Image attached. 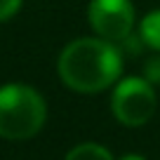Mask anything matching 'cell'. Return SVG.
Segmentation results:
<instances>
[{
	"label": "cell",
	"mask_w": 160,
	"mask_h": 160,
	"mask_svg": "<svg viewBox=\"0 0 160 160\" xmlns=\"http://www.w3.org/2000/svg\"><path fill=\"white\" fill-rule=\"evenodd\" d=\"M87 17L94 33L111 42L125 40L134 28V7L130 0H92Z\"/></svg>",
	"instance_id": "4"
},
{
	"label": "cell",
	"mask_w": 160,
	"mask_h": 160,
	"mask_svg": "<svg viewBox=\"0 0 160 160\" xmlns=\"http://www.w3.org/2000/svg\"><path fill=\"white\" fill-rule=\"evenodd\" d=\"M64 160H113L108 148H104L101 144L94 141H85V144H78L66 153Z\"/></svg>",
	"instance_id": "6"
},
{
	"label": "cell",
	"mask_w": 160,
	"mask_h": 160,
	"mask_svg": "<svg viewBox=\"0 0 160 160\" xmlns=\"http://www.w3.org/2000/svg\"><path fill=\"white\" fill-rule=\"evenodd\" d=\"M19 7H21V0H0V21L14 17L19 12Z\"/></svg>",
	"instance_id": "8"
},
{
	"label": "cell",
	"mask_w": 160,
	"mask_h": 160,
	"mask_svg": "<svg viewBox=\"0 0 160 160\" xmlns=\"http://www.w3.org/2000/svg\"><path fill=\"white\" fill-rule=\"evenodd\" d=\"M144 78L148 80L153 87L160 85V52L155 57H151V59L144 64Z\"/></svg>",
	"instance_id": "7"
},
{
	"label": "cell",
	"mask_w": 160,
	"mask_h": 160,
	"mask_svg": "<svg viewBox=\"0 0 160 160\" xmlns=\"http://www.w3.org/2000/svg\"><path fill=\"white\" fill-rule=\"evenodd\" d=\"M120 160H146V158H141V155H137V153H130V155H122Z\"/></svg>",
	"instance_id": "9"
},
{
	"label": "cell",
	"mask_w": 160,
	"mask_h": 160,
	"mask_svg": "<svg viewBox=\"0 0 160 160\" xmlns=\"http://www.w3.org/2000/svg\"><path fill=\"white\" fill-rule=\"evenodd\" d=\"M139 35H141V40L146 42V47L160 52V10L148 12V14L141 19Z\"/></svg>",
	"instance_id": "5"
},
{
	"label": "cell",
	"mask_w": 160,
	"mask_h": 160,
	"mask_svg": "<svg viewBox=\"0 0 160 160\" xmlns=\"http://www.w3.org/2000/svg\"><path fill=\"white\" fill-rule=\"evenodd\" d=\"M57 73L68 90L94 94L118 82L122 50L104 38H78L61 50Z\"/></svg>",
	"instance_id": "1"
},
{
	"label": "cell",
	"mask_w": 160,
	"mask_h": 160,
	"mask_svg": "<svg viewBox=\"0 0 160 160\" xmlns=\"http://www.w3.org/2000/svg\"><path fill=\"white\" fill-rule=\"evenodd\" d=\"M158 97L146 78H125L120 80L111 97V111L115 120L125 127H141L155 113Z\"/></svg>",
	"instance_id": "3"
},
{
	"label": "cell",
	"mask_w": 160,
	"mask_h": 160,
	"mask_svg": "<svg viewBox=\"0 0 160 160\" xmlns=\"http://www.w3.org/2000/svg\"><path fill=\"white\" fill-rule=\"evenodd\" d=\"M47 120V104L38 90L21 82L0 87V137L12 141L31 139Z\"/></svg>",
	"instance_id": "2"
}]
</instances>
